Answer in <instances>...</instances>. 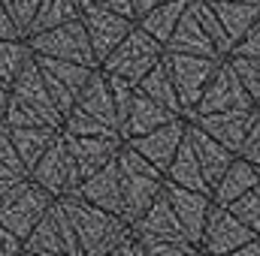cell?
<instances>
[{"label":"cell","mask_w":260,"mask_h":256,"mask_svg":"<svg viewBox=\"0 0 260 256\" xmlns=\"http://www.w3.org/2000/svg\"><path fill=\"white\" fill-rule=\"evenodd\" d=\"M61 208H64L67 220L76 232V244H79L82 256H106L118 244H124L127 238H133L130 226L121 217L106 214V211L82 202L79 196H64Z\"/></svg>","instance_id":"6da1fadb"},{"label":"cell","mask_w":260,"mask_h":256,"mask_svg":"<svg viewBox=\"0 0 260 256\" xmlns=\"http://www.w3.org/2000/svg\"><path fill=\"white\" fill-rule=\"evenodd\" d=\"M115 166H118V184H121V220L133 226L160 196L167 178L148 160H142L130 145H121Z\"/></svg>","instance_id":"7a4b0ae2"},{"label":"cell","mask_w":260,"mask_h":256,"mask_svg":"<svg viewBox=\"0 0 260 256\" xmlns=\"http://www.w3.org/2000/svg\"><path fill=\"white\" fill-rule=\"evenodd\" d=\"M160 61H164V46L157 39H151L142 27H133L127 36L118 42V49L100 64V69L106 75L124 78V81H130L136 88Z\"/></svg>","instance_id":"3957f363"},{"label":"cell","mask_w":260,"mask_h":256,"mask_svg":"<svg viewBox=\"0 0 260 256\" xmlns=\"http://www.w3.org/2000/svg\"><path fill=\"white\" fill-rule=\"evenodd\" d=\"M27 49L37 58H55V61H70V64H82V66H91V69H100L82 21H70V24H61L55 30L27 36Z\"/></svg>","instance_id":"277c9868"},{"label":"cell","mask_w":260,"mask_h":256,"mask_svg":"<svg viewBox=\"0 0 260 256\" xmlns=\"http://www.w3.org/2000/svg\"><path fill=\"white\" fill-rule=\"evenodd\" d=\"M221 61H212V58H191V55H167L164 52V66L170 72V81L176 88V97H179V106H182V115L188 118L197 109L209 78L215 75Z\"/></svg>","instance_id":"5b68a950"},{"label":"cell","mask_w":260,"mask_h":256,"mask_svg":"<svg viewBox=\"0 0 260 256\" xmlns=\"http://www.w3.org/2000/svg\"><path fill=\"white\" fill-rule=\"evenodd\" d=\"M76 3H79V21L85 24V33H88V39H91L94 58H97V66H100L115 49H118V42L136 27V21H127V18H121V15H115V12L103 9V6L94 3V0H76Z\"/></svg>","instance_id":"8992f818"},{"label":"cell","mask_w":260,"mask_h":256,"mask_svg":"<svg viewBox=\"0 0 260 256\" xmlns=\"http://www.w3.org/2000/svg\"><path fill=\"white\" fill-rule=\"evenodd\" d=\"M245 109H257V106H254V100L245 94L242 81L236 78L233 66L227 64V58H224V61L218 64V69H215V75L209 78V84H206V91H203L197 109L188 118H197V115H218V112H245ZM188 118H185V121H188Z\"/></svg>","instance_id":"52a82bcc"},{"label":"cell","mask_w":260,"mask_h":256,"mask_svg":"<svg viewBox=\"0 0 260 256\" xmlns=\"http://www.w3.org/2000/svg\"><path fill=\"white\" fill-rule=\"evenodd\" d=\"M34 61L43 72V81H46V91H49L55 109L61 112V118H67L94 69L82 64H70V61H55V58H37V55H34Z\"/></svg>","instance_id":"ba28073f"},{"label":"cell","mask_w":260,"mask_h":256,"mask_svg":"<svg viewBox=\"0 0 260 256\" xmlns=\"http://www.w3.org/2000/svg\"><path fill=\"white\" fill-rule=\"evenodd\" d=\"M260 235H254L248 226H242L227 208L212 202V211L206 217V229L200 238V253L206 256H230L233 250L245 247L248 241H254Z\"/></svg>","instance_id":"9c48e42d"},{"label":"cell","mask_w":260,"mask_h":256,"mask_svg":"<svg viewBox=\"0 0 260 256\" xmlns=\"http://www.w3.org/2000/svg\"><path fill=\"white\" fill-rule=\"evenodd\" d=\"M30 172H34L40 190L58 193V196H73L76 187L82 184L79 169H76V163H73V157H70V151H67V145H64V136L55 139V145L40 157V163Z\"/></svg>","instance_id":"30bf717a"},{"label":"cell","mask_w":260,"mask_h":256,"mask_svg":"<svg viewBox=\"0 0 260 256\" xmlns=\"http://www.w3.org/2000/svg\"><path fill=\"white\" fill-rule=\"evenodd\" d=\"M130 235L145 247V244H182L188 241V232L182 229V223L176 220L167 196L160 190V196L151 202V208L130 226Z\"/></svg>","instance_id":"8fae6325"},{"label":"cell","mask_w":260,"mask_h":256,"mask_svg":"<svg viewBox=\"0 0 260 256\" xmlns=\"http://www.w3.org/2000/svg\"><path fill=\"white\" fill-rule=\"evenodd\" d=\"M185 130H188V121H185V118H176V121H170L167 127L151 130V133H145V136H139V139H130L124 145H130V148H133L142 160H148L157 172H167L170 163H173V157H176V151H179V145H182V139H185Z\"/></svg>","instance_id":"7c38bea8"},{"label":"cell","mask_w":260,"mask_h":256,"mask_svg":"<svg viewBox=\"0 0 260 256\" xmlns=\"http://www.w3.org/2000/svg\"><path fill=\"white\" fill-rule=\"evenodd\" d=\"M164 196H167L176 220L188 232V241L200 247V238H203V229H206V217L212 211V196L209 193H194V190H185V187H176L170 181H164Z\"/></svg>","instance_id":"4fadbf2b"},{"label":"cell","mask_w":260,"mask_h":256,"mask_svg":"<svg viewBox=\"0 0 260 256\" xmlns=\"http://www.w3.org/2000/svg\"><path fill=\"white\" fill-rule=\"evenodd\" d=\"M9 91H12V97H15L18 103L30 106L37 115H43L49 127L61 130L64 118H61V112L55 109V103H52V97H49V91H46L43 72H40L37 61H34V55H30V61H27V64L21 66V72L15 75V81L9 84Z\"/></svg>","instance_id":"5bb4252c"},{"label":"cell","mask_w":260,"mask_h":256,"mask_svg":"<svg viewBox=\"0 0 260 256\" xmlns=\"http://www.w3.org/2000/svg\"><path fill=\"white\" fill-rule=\"evenodd\" d=\"M257 118V109H245V112H218V115H197L188 118L194 127H200L206 136H212L218 145H224L227 151L239 154L248 130Z\"/></svg>","instance_id":"9a60e30c"},{"label":"cell","mask_w":260,"mask_h":256,"mask_svg":"<svg viewBox=\"0 0 260 256\" xmlns=\"http://www.w3.org/2000/svg\"><path fill=\"white\" fill-rule=\"evenodd\" d=\"M64 136V133H61ZM64 145L79 169V178H91L100 169H106L109 163H115L118 151H121V139H85V136H64Z\"/></svg>","instance_id":"2e32d148"},{"label":"cell","mask_w":260,"mask_h":256,"mask_svg":"<svg viewBox=\"0 0 260 256\" xmlns=\"http://www.w3.org/2000/svg\"><path fill=\"white\" fill-rule=\"evenodd\" d=\"M164 52H167V55H191V58H212V61H224V58L218 55V49L212 46V39L206 36V30L200 27L194 9H191V3H188L185 15L179 18V24H176L173 36L167 39Z\"/></svg>","instance_id":"e0dca14e"},{"label":"cell","mask_w":260,"mask_h":256,"mask_svg":"<svg viewBox=\"0 0 260 256\" xmlns=\"http://www.w3.org/2000/svg\"><path fill=\"white\" fill-rule=\"evenodd\" d=\"M185 136H188V142H191V148H194V154H197L200 172H203V178H206V184H209V190H212V187L221 181V175L230 169V163L236 160V154L227 151L224 145H218L212 136H206V133L200 127H194L191 121H188Z\"/></svg>","instance_id":"ac0fdd59"},{"label":"cell","mask_w":260,"mask_h":256,"mask_svg":"<svg viewBox=\"0 0 260 256\" xmlns=\"http://www.w3.org/2000/svg\"><path fill=\"white\" fill-rule=\"evenodd\" d=\"M73 196H79L82 202L106 211V214H115L121 217V184H118V166L109 163L106 169H100L97 175L85 178Z\"/></svg>","instance_id":"d6986e66"},{"label":"cell","mask_w":260,"mask_h":256,"mask_svg":"<svg viewBox=\"0 0 260 256\" xmlns=\"http://www.w3.org/2000/svg\"><path fill=\"white\" fill-rule=\"evenodd\" d=\"M79 112L91 115L94 121L106 124V127L118 130V115H115V100H112V91H109V78L103 69H94L88 84L82 88V94L76 97V106Z\"/></svg>","instance_id":"ffe728a7"},{"label":"cell","mask_w":260,"mask_h":256,"mask_svg":"<svg viewBox=\"0 0 260 256\" xmlns=\"http://www.w3.org/2000/svg\"><path fill=\"white\" fill-rule=\"evenodd\" d=\"M179 115H173L170 109H164V106H157L154 100H148L145 94H133V103H130V112H127V121L121 124V142H130V139H139V136H145V133H151V130L157 127H167L170 121H176Z\"/></svg>","instance_id":"44dd1931"},{"label":"cell","mask_w":260,"mask_h":256,"mask_svg":"<svg viewBox=\"0 0 260 256\" xmlns=\"http://www.w3.org/2000/svg\"><path fill=\"white\" fill-rule=\"evenodd\" d=\"M254 187H260V169H254L251 163H245L242 157H236L230 163V169L221 175V181L212 187V202L227 208L230 202H236L239 196L251 193Z\"/></svg>","instance_id":"7402d4cb"},{"label":"cell","mask_w":260,"mask_h":256,"mask_svg":"<svg viewBox=\"0 0 260 256\" xmlns=\"http://www.w3.org/2000/svg\"><path fill=\"white\" fill-rule=\"evenodd\" d=\"M6 133H9L12 148H15V154H18L24 169H34L40 163V157L61 136V130H52V127H18V130H6Z\"/></svg>","instance_id":"603a6c76"},{"label":"cell","mask_w":260,"mask_h":256,"mask_svg":"<svg viewBox=\"0 0 260 256\" xmlns=\"http://www.w3.org/2000/svg\"><path fill=\"white\" fill-rule=\"evenodd\" d=\"M164 178L170 184H176V187H185V190H194V193H209L212 196L203 172H200V163H197V154H194V148H191V142H188V136L182 139V145H179L170 169L164 172Z\"/></svg>","instance_id":"cb8c5ba5"},{"label":"cell","mask_w":260,"mask_h":256,"mask_svg":"<svg viewBox=\"0 0 260 256\" xmlns=\"http://www.w3.org/2000/svg\"><path fill=\"white\" fill-rule=\"evenodd\" d=\"M188 3H191V0H167V3H160V6H154L151 12H145V15L136 21V27H142L151 39H157L160 46H167V39L173 36V30H176L179 18L185 15Z\"/></svg>","instance_id":"d4e9b609"},{"label":"cell","mask_w":260,"mask_h":256,"mask_svg":"<svg viewBox=\"0 0 260 256\" xmlns=\"http://www.w3.org/2000/svg\"><path fill=\"white\" fill-rule=\"evenodd\" d=\"M212 9L233 46L260 21V6H248V3H212Z\"/></svg>","instance_id":"484cf974"},{"label":"cell","mask_w":260,"mask_h":256,"mask_svg":"<svg viewBox=\"0 0 260 256\" xmlns=\"http://www.w3.org/2000/svg\"><path fill=\"white\" fill-rule=\"evenodd\" d=\"M70 21H79V3L76 0H40V9H37V15H34L24 36L55 30L61 24H70Z\"/></svg>","instance_id":"4316f807"},{"label":"cell","mask_w":260,"mask_h":256,"mask_svg":"<svg viewBox=\"0 0 260 256\" xmlns=\"http://www.w3.org/2000/svg\"><path fill=\"white\" fill-rule=\"evenodd\" d=\"M136 91L139 94H145L148 100H154L157 106H164V109H170L173 115H179V118H185L182 115V106H179V97H176V88H173V81H170V72H167V66L164 61L154 66L139 84H136Z\"/></svg>","instance_id":"83f0119b"},{"label":"cell","mask_w":260,"mask_h":256,"mask_svg":"<svg viewBox=\"0 0 260 256\" xmlns=\"http://www.w3.org/2000/svg\"><path fill=\"white\" fill-rule=\"evenodd\" d=\"M191 9H194L200 27L206 30V36L212 39V46L218 49V55H221V58H230L233 42L227 39V33H224V27H221L218 15H215V9H212V3H209V0H191Z\"/></svg>","instance_id":"f1b7e54d"},{"label":"cell","mask_w":260,"mask_h":256,"mask_svg":"<svg viewBox=\"0 0 260 256\" xmlns=\"http://www.w3.org/2000/svg\"><path fill=\"white\" fill-rule=\"evenodd\" d=\"M30 61V49L21 39H0V81L12 84L21 66Z\"/></svg>","instance_id":"f546056e"},{"label":"cell","mask_w":260,"mask_h":256,"mask_svg":"<svg viewBox=\"0 0 260 256\" xmlns=\"http://www.w3.org/2000/svg\"><path fill=\"white\" fill-rule=\"evenodd\" d=\"M61 133L64 136H85V139H121L118 136V130L106 127V124H100V121H94L91 115H85V112H79V109H73L70 115L64 118V124H61Z\"/></svg>","instance_id":"4dcf8cb0"},{"label":"cell","mask_w":260,"mask_h":256,"mask_svg":"<svg viewBox=\"0 0 260 256\" xmlns=\"http://www.w3.org/2000/svg\"><path fill=\"white\" fill-rule=\"evenodd\" d=\"M227 211H230L242 226H248L254 235H260V187H254V190L245 193V196H239L236 202H230Z\"/></svg>","instance_id":"1f68e13d"},{"label":"cell","mask_w":260,"mask_h":256,"mask_svg":"<svg viewBox=\"0 0 260 256\" xmlns=\"http://www.w3.org/2000/svg\"><path fill=\"white\" fill-rule=\"evenodd\" d=\"M227 64L233 66V72H236V78L242 81L245 94H248V97L254 100V106H257V103H260V61L230 55V58H227Z\"/></svg>","instance_id":"d6a6232c"},{"label":"cell","mask_w":260,"mask_h":256,"mask_svg":"<svg viewBox=\"0 0 260 256\" xmlns=\"http://www.w3.org/2000/svg\"><path fill=\"white\" fill-rule=\"evenodd\" d=\"M106 78H109V91H112V100H115V115H118V130H121V124L127 121V112H130V103H133L136 88L130 81H124V78H115V75H106Z\"/></svg>","instance_id":"836d02e7"},{"label":"cell","mask_w":260,"mask_h":256,"mask_svg":"<svg viewBox=\"0 0 260 256\" xmlns=\"http://www.w3.org/2000/svg\"><path fill=\"white\" fill-rule=\"evenodd\" d=\"M0 3H3V9L9 12V18L15 21V27L24 36L30 21H34V15H37V9H40V0H0Z\"/></svg>","instance_id":"e575fe53"},{"label":"cell","mask_w":260,"mask_h":256,"mask_svg":"<svg viewBox=\"0 0 260 256\" xmlns=\"http://www.w3.org/2000/svg\"><path fill=\"white\" fill-rule=\"evenodd\" d=\"M236 157H242L245 163H251L254 169H260V112H257V118H254V124H251V130H248V136H245V142H242V148H239Z\"/></svg>","instance_id":"d590c367"},{"label":"cell","mask_w":260,"mask_h":256,"mask_svg":"<svg viewBox=\"0 0 260 256\" xmlns=\"http://www.w3.org/2000/svg\"><path fill=\"white\" fill-rule=\"evenodd\" d=\"M230 55H236V58H251V61H260V21L233 46V52Z\"/></svg>","instance_id":"8d00e7d4"},{"label":"cell","mask_w":260,"mask_h":256,"mask_svg":"<svg viewBox=\"0 0 260 256\" xmlns=\"http://www.w3.org/2000/svg\"><path fill=\"white\" fill-rule=\"evenodd\" d=\"M145 256H200V247L191 241L182 244H145Z\"/></svg>","instance_id":"74e56055"},{"label":"cell","mask_w":260,"mask_h":256,"mask_svg":"<svg viewBox=\"0 0 260 256\" xmlns=\"http://www.w3.org/2000/svg\"><path fill=\"white\" fill-rule=\"evenodd\" d=\"M94 3H100L103 9H109V12H115L127 21H136V3L133 0H94Z\"/></svg>","instance_id":"f35d334b"},{"label":"cell","mask_w":260,"mask_h":256,"mask_svg":"<svg viewBox=\"0 0 260 256\" xmlns=\"http://www.w3.org/2000/svg\"><path fill=\"white\" fill-rule=\"evenodd\" d=\"M0 39H21V30L15 27V21L9 18V12L0 3Z\"/></svg>","instance_id":"ab89813d"},{"label":"cell","mask_w":260,"mask_h":256,"mask_svg":"<svg viewBox=\"0 0 260 256\" xmlns=\"http://www.w3.org/2000/svg\"><path fill=\"white\" fill-rule=\"evenodd\" d=\"M136 3V21L145 15V12H151L154 6H160V3H167V0H133Z\"/></svg>","instance_id":"60d3db41"},{"label":"cell","mask_w":260,"mask_h":256,"mask_svg":"<svg viewBox=\"0 0 260 256\" xmlns=\"http://www.w3.org/2000/svg\"><path fill=\"white\" fill-rule=\"evenodd\" d=\"M106 256H136V238H127L124 244H118L112 253H106Z\"/></svg>","instance_id":"b9f144b4"},{"label":"cell","mask_w":260,"mask_h":256,"mask_svg":"<svg viewBox=\"0 0 260 256\" xmlns=\"http://www.w3.org/2000/svg\"><path fill=\"white\" fill-rule=\"evenodd\" d=\"M230 256H260V238H254V241H248L245 247H239V250H233Z\"/></svg>","instance_id":"7bdbcfd3"},{"label":"cell","mask_w":260,"mask_h":256,"mask_svg":"<svg viewBox=\"0 0 260 256\" xmlns=\"http://www.w3.org/2000/svg\"><path fill=\"white\" fill-rule=\"evenodd\" d=\"M9 97H12V91H9V84H3V81H0V115H6V106H9Z\"/></svg>","instance_id":"ee69618b"},{"label":"cell","mask_w":260,"mask_h":256,"mask_svg":"<svg viewBox=\"0 0 260 256\" xmlns=\"http://www.w3.org/2000/svg\"><path fill=\"white\" fill-rule=\"evenodd\" d=\"M209 3H248V6H260V0H209Z\"/></svg>","instance_id":"f6af8a7d"},{"label":"cell","mask_w":260,"mask_h":256,"mask_svg":"<svg viewBox=\"0 0 260 256\" xmlns=\"http://www.w3.org/2000/svg\"><path fill=\"white\" fill-rule=\"evenodd\" d=\"M136 256H145V247H142L139 241H136Z\"/></svg>","instance_id":"bcb514c9"},{"label":"cell","mask_w":260,"mask_h":256,"mask_svg":"<svg viewBox=\"0 0 260 256\" xmlns=\"http://www.w3.org/2000/svg\"><path fill=\"white\" fill-rule=\"evenodd\" d=\"M257 112H260V103H257Z\"/></svg>","instance_id":"7dc6e473"},{"label":"cell","mask_w":260,"mask_h":256,"mask_svg":"<svg viewBox=\"0 0 260 256\" xmlns=\"http://www.w3.org/2000/svg\"><path fill=\"white\" fill-rule=\"evenodd\" d=\"M200 256H206V253H200Z\"/></svg>","instance_id":"c3c4849f"}]
</instances>
